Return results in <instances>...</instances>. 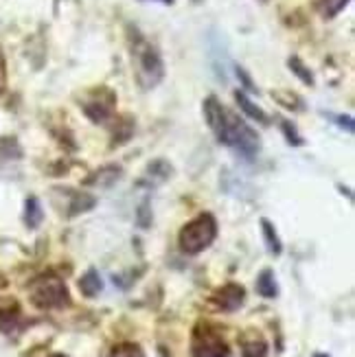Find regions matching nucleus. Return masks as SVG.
Returning <instances> with one entry per match:
<instances>
[{
    "instance_id": "dca6fc26",
    "label": "nucleus",
    "mask_w": 355,
    "mask_h": 357,
    "mask_svg": "<svg viewBox=\"0 0 355 357\" xmlns=\"http://www.w3.org/2000/svg\"><path fill=\"white\" fill-rule=\"evenodd\" d=\"M241 357H268V342L261 337L246 340L241 344Z\"/></svg>"
},
{
    "instance_id": "39448f33",
    "label": "nucleus",
    "mask_w": 355,
    "mask_h": 357,
    "mask_svg": "<svg viewBox=\"0 0 355 357\" xmlns=\"http://www.w3.org/2000/svg\"><path fill=\"white\" fill-rule=\"evenodd\" d=\"M191 357H228V344L209 324H197L191 340Z\"/></svg>"
},
{
    "instance_id": "b1692460",
    "label": "nucleus",
    "mask_w": 355,
    "mask_h": 357,
    "mask_svg": "<svg viewBox=\"0 0 355 357\" xmlns=\"http://www.w3.org/2000/svg\"><path fill=\"white\" fill-rule=\"evenodd\" d=\"M5 88H7V61L3 51H0V92H5Z\"/></svg>"
},
{
    "instance_id": "20e7f679",
    "label": "nucleus",
    "mask_w": 355,
    "mask_h": 357,
    "mask_svg": "<svg viewBox=\"0 0 355 357\" xmlns=\"http://www.w3.org/2000/svg\"><path fill=\"white\" fill-rule=\"evenodd\" d=\"M29 296L38 309H64L70 305L66 283L55 274H42L29 285Z\"/></svg>"
},
{
    "instance_id": "a211bd4d",
    "label": "nucleus",
    "mask_w": 355,
    "mask_h": 357,
    "mask_svg": "<svg viewBox=\"0 0 355 357\" xmlns=\"http://www.w3.org/2000/svg\"><path fill=\"white\" fill-rule=\"evenodd\" d=\"M287 66L296 73V77L303 82V84H307V86H314V75H312V70L307 68L303 61H301V57H289V61H287Z\"/></svg>"
},
{
    "instance_id": "0eeeda50",
    "label": "nucleus",
    "mask_w": 355,
    "mask_h": 357,
    "mask_svg": "<svg viewBox=\"0 0 355 357\" xmlns=\"http://www.w3.org/2000/svg\"><path fill=\"white\" fill-rule=\"evenodd\" d=\"M246 301V289L239 283H226L224 287L215 289L211 296V305L220 312H237Z\"/></svg>"
},
{
    "instance_id": "6e6552de",
    "label": "nucleus",
    "mask_w": 355,
    "mask_h": 357,
    "mask_svg": "<svg viewBox=\"0 0 355 357\" xmlns=\"http://www.w3.org/2000/svg\"><path fill=\"white\" fill-rule=\"evenodd\" d=\"M226 107L222 105V101L218 97H209L204 101V119L209 123V128L215 132V136H220L222 130H224V123H226Z\"/></svg>"
},
{
    "instance_id": "aec40b11",
    "label": "nucleus",
    "mask_w": 355,
    "mask_h": 357,
    "mask_svg": "<svg viewBox=\"0 0 355 357\" xmlns=\"http://www.w3.org/2000/svg\"><path fill=\"white\" fill-rule=\"evenodd\" d=\"M18 322H20L18 309H5V312H0V331L3 333H11L18 327Z\"/></svg>"
},
{
    "instance_id": "ddd939ff",
    "label": "nucleus",
    "mask_w": 355,
    "mask_h": 357,
    "mask_svg": "<svg viewBox=\"0 0 355 357\" xmlns=\"http://www.w3.org/2000/svg\"><path fill=\"white\" fill-rule=\"evenodd\" d=\"M42 220H44V211H42L40 199L33 195L27 197V202H24V224H27V228L36 230L42 224Z\"/></svg>"
},
{
    "instance_id": "f8f14e48",
    "label": "nucleus",
    "mask_w": 355,
    "mask_h": 357,
    "mask_svg": "<svg viewBox=\"0 0 355 357\" xmlns=\"http://www.w3.org/2000/svg\"><path fill=\"white\" fill-rule=\"evenodd\" d=\"M261 232H264V241H266V248H268V252L274 255V257H279L283 252V243L279 239V232H276L274 224L270 220H261Z\"/></svg>"
},
{
    "instance_id": "423d86ee",
    "label": "nucleus",
    "mask_w": 355,
    "mask_h": 357,
    "mask_svg": "<svg viewBox=\"0 0 355 357\" xmlns=\"http://www.w3.org/2000/svg\"><path fill=\"white\" fill-rule=\"evenodd\" d=\"M86 116L92 123H105L114 114V107H116V95L110 88H95L90 90L88 95L80 101Z\"/></svg>"
},
{
    "instance_id": "9d476101",
    "label": "nucleus",
    "mask_w": 355,
    "mask_h": 357,
    "mask_svg": "<svg viewBox=\"0 0 355 357\" xmlns=\"http://www.w3.org/2000/svg\"><path fill=\"white\" fill-rule=\"evenodd\" d=\"M80 289L86 298H95L99 296V294L103 291V281H101V274L95 270V268H90L82 278H80Z\"/></svg>"
},
{
    "instance_id": "7ed1b4c3",
    "label": "nucleus",
    "mask_w": 355,
    "mask_h": 357,
    "mask_svg": "<svg viewBox=\"0 0 355 357\" xmlns=\"http://www.w3.org/2000/svg\"><path fill=\"white\" fill-rule=\"evenodd\" d=\"M218 141L233 147L235 151H239L243 158H252L259 153L261 149V138L259 134L246 123L241 116L233 114V112H226V123H224V130L218 136Z\"/></svg>"
},
{
    "instance_id": "f03ea898",
    "label": "nucleus",
    "mask_w": 355,
    "mask_h": 357,
    "mask_svg": "<svg viewBox=\"0 0 355 357\" xmlns=\"http://www.w3.org/2000/svg\"><path fill=\"white\" fill-rule=\"evenodd\" d=\"M218 237V222L211 213H199L189 224H184L180 235H178V245L184 255H199Z\"/></svg>"
},
{
    "instance_id": "412c9836",
    "label": "nucleus",
    "mask_w": 355,
    "mask_h": 357,
    "mask_svg": "<svg viewBox=\"0 0 355 357\" xmlns=\"http://www.w3.org/2000/svg\"><path fill=\"white\" fill-rule=\"evenodd\" d=\"M281 130H283V134H285V141L289 143V145H294V147H301V145H305V141L299 136V130H296V126H292L289 121H281Z\"/></svg>"
},
{
    "instance_id": "cd10ccee",
    "label": "nucleus",
    "mask_w": 355,
    "mask_h": 357,
    "mask_svg": "<svg viewBox=\"0 0 355 357\" xmlns=\"http://www.w3.org/2000/svg\"><path fill=\"white\" fill-rule=\"evenodd\" d=\"M49 357H68V355H64V353H53V355H49Z\"/></svg>"
},
{
    "instance_id": "f257e3e1",
    "label": "nucleus",
    "mask_w": 355,
    "mask_h": 357,
    "mask_svg": "<svg viewBox=\"0 0 355 357\" xmlns=\"http://www.w3.org/2000/svg\"><path fill=\"white\" fill-rule=\"evenodd\" d=\"M130 51H132V68L138 86L145 90L156 88L165 77V64L160 53L156 51V46L147 42L138 31H134Z\"/></svg>"
},
{
    "instance_id": "bb28decb",
    "label": "nucleus",
    "mask_w": 355,
    "mask_h": 357,
    "mask_svg": "<svg viewBox=\"0 0 355 357\" xmlns=\"http://www.w3.org/2000/svg\"><path fill=\"white\" fill-rule=\"evenodd\" d=\"M312 357H329V355H327V353H314Z\"/></svg>"
},
{
    "instance_id": "6ab92c4d",
    "label": "nucleus",
    "mask_w": 355,
    "mask_h": 357,
    "mask_svg": "<svg viewBox=\"0 0 355 357\" xmlns=\"http://www.w3.org/2000/svg\"><path fill=\"white\" fill-rule=\"evenodd\" d=\"M107 357H145V353H143L141 347L134 344V342H121L110 351V355H107Z\"/></svg>"
},
{
    "instance_id": "c85d7f7f",
    "label": "nucleus",
    "mask_w": 355,
    "mask_h": 357,
    "mask_svg": "<svg viewBox=\"0 0 355 357\" xmlns=\"http://www.w3.org/2000/svg\"><path fill=\"white\" fill-rule=\"evenodd\" d=\"M264 3H266V0H264Z\"/></svg>"
},
{
    "instance_id": "4468645a",
    "label": "nucleus",
    "mask_w": 355,
    "mask_h": 357,
    "mask_svg": "<svg viewBox=\"0 0 355 357\" xmlns=\"http://www.w3.org/2000/svg\"><path fill=\"white\" fill-rule=\"evenodd\" d=\"M121 174H123L121 167H116V165L103 167V169H99L97 174H92L88 178V184H99V186H103V189H107V186H112L121 178Z\"/></svg>"
},
{
    "instance_id": "f3484780",
    "label": "nucleus",
    "mask_w": 355,
    "mask_h": 357,
    "mask_svg": "<svg viewBox=\"0 0 355 357\" xmlns=\"http://www.w3.org/2000/svg\"><path fill=\"white\" fill-rule=\"evenodd\" d=\"M349 3L351 0H316V7L322 18H333V15L340 13Z\"/></svg>"
},
{
    "instance_id": "9b49d317",
    "label": "nucleus",
    "mask_w": 355,
    "mask_h": 357,
    "mask_svg": "<svg viewBox=\"0 0 355 357\" xmlns=\"http://www.w3.org/2000/svg\"><path fill=\"white\" fill-rule=\"evenodd\" d=\"M257 291H259V296H264V298L279 296V285H276L274 272L270 268L261 270V274L257 276Z\"/></svg>"
},
{
    "instance_id": "393cba45",
    "label": "nucleus",
    "mask_w": 355,
    "mask_h": 357,
    "mask_svg": "<svg viewBox=\"0 0 355 357\" xmlns=\"http://www.w3.org/2000/svg\"><path fill=\"white\" fill-rule=\"evenodd\" d=\"M235 70H237V75H239V79L243 82V86H246V88H248V90H252V92H257V86L252 84V79H250V75H248V73H246V70H243L241 66H237Z\"/></svg>"
},
{
    "instance_id": "a878e982",
    "label": "nucleus",
    "mask_w": 355,
    "mask_h": 357,
    "mask_svg": "<svg viewBox=\"0 0 355 357\" xmlns=\"http://www.w3.org/2000/svg\"><path fill=\"white\" fill-rule=\"evenodd\" d=\"M153 3H163V5H174V0H153Z\"/></svg>"
},
{
    "instance_id": "4be33fe9",
    "label": "nucleus",
    "mask_w": 355,
    "mask_h": 357,
    "mask_svg": "<svg viewBox=\"0 0 355 357\" xmlns=\"http://www.w3.org/2000/svg\"><path fill=\"white\" fill-rule=\"evenodd\" d=\"M149 176H158V180H167L172 176V165L167 160H153L149 165Z\"/></svg>"
},
{
    "instance_id": "2eb2a0df",
    "label": "nucleus",
    "mask_w": 355,
    "mask_h": 357,
    "mask_svg": "<svg viewBox=\"0 0 355 357\" xmlns=\"http://www.w3.org/2000/svg\"><path fill=\"white\" fill-rule=\"evenodd\" d=\"M97 204V197L95 195H90V193H75L73 202H70V211L68 215L75 217V215H80V213H86V211H92Z\"/></svg>"
},
{
    "instance_id": "1a4fd4ad",
    "label": "nucleus",
    "mask_w": 355,
    "mask_h": 357,
    "mask_svg": "<svg viewBox=\"0 0 355 357\" xmlns=\"http://www.w3.org/2000/svg\"><path fill=\"white\" fill-rule=\"evenodd\" d=\"M235 101H237V105L243 110V114H248L250 119H255L259 126H270V116L261 110V107L257 105V103H252L248 97H246V92H241V90H237L235 92Z\"/></svg>"
},
{
    "instance_id": "5701e85b",
    "label": "nucleus",
    "mask_w": 355,
    "mask_h": 357,
    "mask_svg": "<svg viewBox=\"0 0 355 357\" xmlns=\"http://www.w3.org/2000/svg\"><path fill=\"white\" fill-rule=\"evenodd\" d=\"M329 119L335 121L342 130H347V134H353L355 126H353V119L351 116H347V114H329Z\"/></svg>"
}]
</instances>
